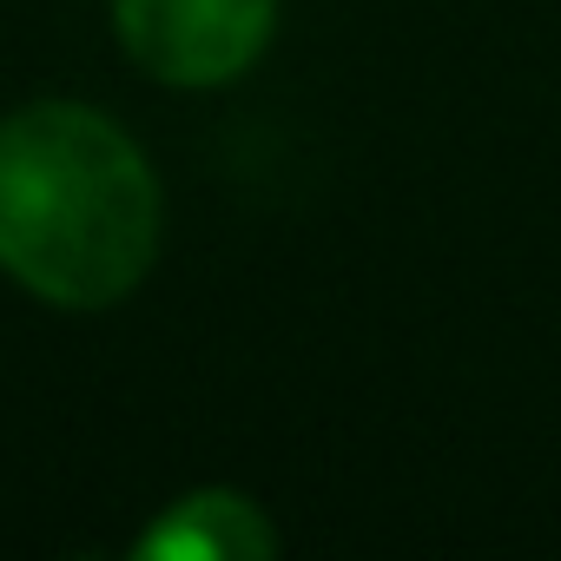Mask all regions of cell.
Returning <instances> with one entry per match:
<instances>
[{"label": "cell", "mask_w": 561, "mask_h": 561, "mask_svg": "<svg viewBox=\"0 0 561 561\" xmlns=\"http://www.w3.org/2000/svg\"><path fill=\"white\" fill-rule=\"evenodd\" d=\"M159 251V179L93 106L41 100L0 126V271L60 311L119 305Z\"/></svg>", "instance_id": "1"}, {"label": "cell", "mask_w": 561, "mask_h": 561, "mask_svg": "<svg viewBox=\"0 0 561 561\" xmlns=\"http://www.w3.org/2000/svg\"><path fill=\"white\" fill-rule=\"evenodd\" d=\"M126 54L165 87L238 80L277 21V0H113Z\"/></svg>", "instance_id": "2"}, {"label": "cell", "mask_w": 561, "mask_h": 561, "mask_svg": "<svg viewBox=\"0 0 561 561\" xmlns=\"http://www.w3.org/2000/svg\"><path fill=\"white\" fill-rule=\"evenodd\" d=\"M271 548H277V535H271L264 508L231 489H198V495L172 502L133 541V554H146V561H264Z\"/></svg>", "instance_id": "3"}]
</instances>
